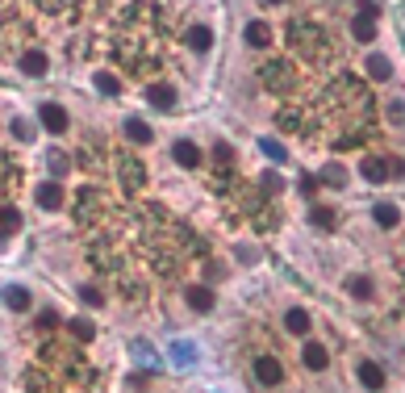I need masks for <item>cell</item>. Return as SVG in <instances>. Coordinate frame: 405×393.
<instances>
[{"instance_id": "6", "label": "cell", "mask_w": 405, "mask_h": 393, "mask_svg": "<svg viewBox=\"0 0 405 393\" xmlns=\"http://www.w3.org/2000/svg\"><path fill=\"white\" fill-rule=\"evenodd\" d=\"M125 138H130V142H138V147H146L155 134H151V126H146L142 117H125Z\"/></svg>"}, {"instance_id": "32", "label": "cell", "mask_w": 405, "mask_h": 393, "mask_svg": "<svg viewBox=\"0 0 405 393\" xmlns=\"http://www.w3.org/2000/svg\"><path fill=\"white\" fill-rule=\"evenodd\" d=\"M0 243H4V239H0Z\"/></svg>"}, {"instance_id": "21", "label": "cell", "mask_w": 405, "mask_h": 393, "mask_svg": "<svg viewBox=\"0 0 405 393\" xmlns=\"http://www.w3.org/2000/svg\"><path fill=\"white\" fill-rule=\"evenodd\" d=\"M17 226H21V214L17 209H0V239H8Z\"/></svg>"}, {"instance_id": "15", "label": "cell", "mask_w": 405, "mask_h": 393, "mask_svg": "<svg viewBox=\"0 0 405 393\" xmlns=\"http://www.w3.org/2000/svg\"><path fill=\"white\" fill-rule=\"evenodd\" d=\"M188 306H192V310H201V314H205V310H213V289L192 285V289H188Z\"/></svg>"}, {"instance_id": "10", "label": "cell", "mask_w": 405, "mask_h": 393, "mask_svg": "<svg viewBox=\"0 0 405 393\" xmlns=\"http://www.w3.org/2000/svg\"><path fill=\"white\" fill-rule=\"evenodd\" d=\"M184 38H188L192 50H209V46H213V29H209V25H192Z\"/></svg>"}, {"instance_id": "17", "label": "cell", "mask_w": 405, "mask_h": 393, "mask_svg": "<svg viewBox=\"0 0 405 393\" xmlns=\"http://www.w3.org/2000/svg\"><path fill=\"white\" fill-rule=\"evenodd\" d=\"M310 222H314L318 230H335V226H339L335 209H326V205H314V209H310Z\"/></svg>"}, {"instance_id": "18", "label": "cell", "mask_w": 405, "mask_h": 393, "mask_svg": "<svg viewBox=\"0 0 405 393\" xmlns=\"http://www.w3.org/2000/svg\"><path fill=\"white\" fill-rule=\"evenodd\" d=\"M284 327H289L293 335H305V331H310V314H305L301 306H293V310L284 314Z\"/></svg>"}, {"instance_id": "28", "label": "cell", "mask_w": 405, "mask_h": 393, "mask_svg": "<svg viewBox=\"0 0 405 393\" xmlns=\"http://www.w3.org/2000/svg\"><path fill=\"white\" fill-rule=\"evenodd\" d=\"M50 168H54V172H67V159H63L59 151H50Z\"/></svg>"}, {"instance_id": "3", "label": "cell", "mask_w": 405, "mask_h": 393, "mask_svg": "<svg viewBox=\"0 0 405 393\" xmlns=\"http://www.w3.org/2000/svg\"><path fill=\"white\" fill-rule=\"evenodd\" d=\"M38 117H42V126H46L50 134H63V130H67V109H63V105H42Z\"/></svg>"}, {"instance_id": "2", "label": "cell", "mask_w": 405, "mask_h": 393, "mask_svg": "<svg viewBox=\"0 0 405 393\" xmlns=\"http://www.w3.org/2000/svg\"><path fill=\"white\" fill-rule=\"evenodd\" d=\"M255 377H259L263 385H280V381H284V369H280L276 356H259V360H255Z\"/></svg>"}, {"instance_id": "11", "label": "cell", "mask_w": 405, "mask_h": 393, "mask_svg": "<svg viewBox=\"0 0 405 393\" xmlns=\"http://www.w3.org/2000/svg\"><path fill=\"white\" fill-rule=\"evenodd\" d=\"M247 42H251L255 50H263V46L272 42V29H268V21H251V25H247Z\"/></svg>"}, {"instance_id": "30", "label": "cell", "mask_w": 405, "mask_h": 393, "mask_svg": "<svg viewBox=\"0 0 405 393\" xmlns=\"http://www.w3.org/2000/svg\"><path fill=\"white\" fill-rule=\"evenodd\" d=\"M13 138H29V126L25 121H13Z\"/></svg>"}, {"instance_id": "14", "label": "cell", "mask_w": 405, "mask_h": 393, "mask_svg": "<svg viewBox=\"0 0 405 393\" xmlns=\"http://www.w3.org/2000/svg\"><path fill=\"white\" fill-rule=\"evenodd\" d=\"M4 306H8V310H17V314H21V310H29V289L8 285V289H4Z\"/></svg>"}, {"instance_id": "8", "label": "cell", "mask_w": 405, "mask_h": 393, "mask_svg": "<svg viewBox=\"0 0 405 393\" xmlns=\"http://www.w3.org/2000/svg\"><path fill=\"white\" fill-rule=\"evenodd\" d=\"M146 101H151L155 109H171V105H176V88H171V84H155V88L146 92Z\"/></svg>"}, {"instance_id": "9", "label": "cell", "mask_w": 405, "mask_h": 393, "mask_svg": "<svg viewBox=\"0 0 405 393\" xmlns=\"http://www.w3.org/2000/svg\"><path fill=\"white\" fill-rule=\"evenodd\" d=\"M360 381H364L368 390H385V369L372 364V360H364V364H360Z\"/></svg>"}, {"instance_id": "26", "label": "cell", "mask_w": 405, "mask_h": 393, "mask_svg": "<svg viewBox=\"0 0 405 393\" xmlns=\"http://www.w3.org/2000/svg\"><path fill=\"white\" fill-rule=\"evenodd\" d=\"M322 180H326V184H343V180H347V172H343L339 163H330V168L322 172Z\"/></svg>"}, {"instance_id": "16", "label": "cell", "mask_w": 405, "mask_h": 393, "mask_svg": "<svg viewBox=\"0 0 405 393\" xmlns=\"http://www.w3.org/2000/svg\"><path fill=\"white\" fill-rule=\"evenodd\" d=\"M368 75H372V80H381V84H385V80H389V75H393V63H389V59H385V54H368Z\"/></svg>"}, {"instance_id": "22", "label": "cell", "mask_w": 405, "mask_h": 393, "mask_svg": "<svg viewBox=\"0 0 405 393\" xmlns=\"http://www.w3.org/2000/svg\"><path fill=\"white\" fill-rule=\"evenodd\" d=\"M351 29H356V38H360V42H372V38H376V25H372L368 17H356V25H351Z\"/></svg>"}, {"instance_id": "7", "label": "cell", "mask_w": 405, "mask_h": 393, "mask_svg": "<svg viewBox=\"0 0 405 393\" xmlns=\"http://www.w3.org/2000/svg\"><path fill=\"white\" fill-rule=\"evenodd\" d=\"M301 360H305V369H314V373H322V369L330 364V356H326V348H322V343H305Z\"/></svg>"}, {"instance_id": "27", "label": "cell", "mask_w": 405, "mask_h": 393, "mask_svg": "<svg viewBox=\"0 0 405 393\" xmlns=\"http://www.w3.org/2000/svg\"><path fill=\"white\" fill-rule=\"evenodd\" d=\"M38 327H42V331H50V327H59V314H54V310H42V318H38Z\"/></svg>"}, {"instance_id": "1", "label": "cell", "mask_w": 405, "mask_h": 393, "mask_svg": "<svg viewBox=\"0 0 405 393\" xmlns=\"http://www.w3.org/2000/svg\"><path fill=\"white\" fill-rule=\"evenodd\" d=\"M360 172H364V180H372V184H385V180L393 176V168H389V159H381V155H364V163H360Z\"/></svg>"}, {"instance_id": "19", "label": "cell", "mask_w": 405, "mask_h": 393, "mask_svg": "<svg viewBox=\"0 0 405 393\" xmlns=\"http://www.w3.org/2000/svg\"><path fill=\"white\" fill-rule=\"evenodd\" d=\"M347 293H351L356 302H368V297H372V281H368V276H347Z\"/></svg>"}, {"instance_id": "20", "label": "cell", "mask_w": 405, "mask_h": 393, "mask_svg": "<svg viewBox=\"0 0 405 393\" xmlns=\"http://www.w3.org/2000/svg\"><path fill=\"white\" fill-rule=\"evenodd\" d=\"M96 88H100L105 96H117V92H121V80H117L113 71H96Z\"/></svg>"}, {"instance_id": "5", "label": "cell", "mask_w": 405, "mask_h": 393, "mask_svg": "<svg viewBox=\"0 0 405 393\" xmlns=\"http://www.w3.org/2000/svg\"><path fill=\"white\" fill-rule=\"evenodd\" d=\"M33 197H38V205H42V209H63V188H59L54 180L38 184V193H33Z\"/></svg>"}, {"instance_id": "24", "label": "cell", "mask_w": 405, "mask_h": 393, "mask_svg": "<svg viewBox=\"0 0 405 393\" xmlns=\"http://www.w3.org/2000/svg\"><path fill=\"white\" fill-rule=\"evenodd\" d=\"M71 335H75L79 343H88V339L96 335V327H92V322H84V318H75V322H71Z\"/></svg>"}, {"instance_id": "31", "label": "cell", "mask_w": 405, "mask_h": 393, "mask_svg": "<svg viewBox=\"0 0 405 393\" xmlns=\"http://www.w3.org/2000/svg\"><path fill=\"white\" fill-rule=\"evenodd\" d=\"M263 188H268V193H276V188H280V176H272V172H268V176H263Z\"/></svg>"}, {"instance_id": "25", "label": "cell", "mask_w": 405, "mask_h": 393, "mask_svg": "<svg viewBox=\"0 0 405 393\" xmlns=\"http://www.w3.org/2000/svg\"><path fill=\"white\" fill-rule=\"evenodd\" d=\"M79 302H84V306H100V302H105V293H100L96 285H84V289H79Z\"/></svg>"}, {"instance_id": "23", "label": "cell", "mask_w": 405, "mask_h": 393, "mask_svg": "<svg viewBox=\"0 0 405 393\" xmlns=\"http://www.w3.org/2000/svg\"><path fill=\"white\" fill-rule=\"evenodd\" d=\"M259 147H263V155H268V159H272V163H284V159H289V155H284V147H280V142H276V138H263V142H259Z\"/></svg>"}, {"instance_id": "29", "label": "cell", "mask_w": 405, "mask_h": 393, "mask_svg": "<svg viewBox=\"0 0 405 393\" xmlns=\"http://www.w3.org/2000/svg\"><path fill=\"white\" fill-rule=\"evenodd\" d=\"M301 193H305V197H314V193H318V180H314V176H305V180H301Z\"/></svg>"}, {"instance_id": "4", "label": "cell", "mask_w": 405, "mask_h": 393, "mask_svg": "<svg viewBox=\"0 0 405 393\" xmlns=\"http://www.w3.org/2000/svg\"><path fill=\"white\" fill-rule=\"evenodd\" d=\"M171 155H176L180 168H201V151H197V142H188V138H180V142L171 147Z\"/></svg>"}, {"instance_id": "12", "label": "cell", "mask_w": 405, "mask_h": 393, "mask_svg": "<svg viewBox=\"0 0 405 393\" xmlns=\"http://www.w3.org/2000/svg\"><path fill=\"white\" fill-rule=\"evenodd\" d=\"M21 71L25 75H46V54L42 50H25L21 54Z\"/></svg>"}, {"instance_id": "13", "label": "cell", "mask_w": 405, "mask_h": 393, "mask_svg": "<svg viewBox=\"0 0 405 393\" xmlns=\"http://www.w3.org/2000/svg\"><path fill=\"white\" fill-rule=\"evenodd\" d=\"M372 218H376V226H385V230H393V226L402 222V214H397V205H389V201H381V205L372 209Z\"/></svg>"}]
</instances>
